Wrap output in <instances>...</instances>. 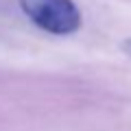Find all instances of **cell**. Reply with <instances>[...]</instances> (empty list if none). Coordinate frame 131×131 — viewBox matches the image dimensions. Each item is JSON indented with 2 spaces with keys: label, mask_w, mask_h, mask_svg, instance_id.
<instances>
[{
  "label": "cell",
  "mask_w": 131,
  "mask_h": 131,
  "mask_svg": "<svg viewBox=\"0 0 131 131\" xmlns=\"http://www.w3.org/2000/svg\"><path fill=\"white\" fill-rule=\"evenodd\" d=\"M22 13L50 35H70L81 28V11L74 0H18Z\"/></svg>",
  "instance_id": "cell-1"
},
{
  "label": "cell",
  "mask_w": 131,
  "mask_h": 131,
  "mask_svg": "<svg viewBox=\"0 0 131 131\" xmlns=\"http://www.w3.org/2000/svg\"><path fill=\"white\" fill-rule=\"evenodd\" d=\"M120 48H122V52H125L127 57H131V37H127L125 42L120 44Z\"/></svg>",
  "instance_id": "cell-2"
}]
</instances>
